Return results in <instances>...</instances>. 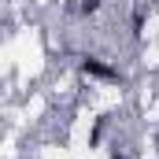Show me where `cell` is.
Returning a JSON list of instances; mask_svg holds the SVG:
<instances>
[{"mask_svg":"<svg viewBox=\"0 0 159 159\" xmlns=\"http://www.w3.org/2000/svg\"><path fill=\"white\" fill-rule=\"evenodd\" d=\"M78 70L85 78L93 81H107V85H126V74H122L115 63H107V59H100V56H93V52H85L78 56Z\"/></svg>","mask_w":159,"mask_h":159,"instance_id":"1","label":"cell"},{"mask_svg":"<svg viewBox=\"0 0 159 159\" xmlns=\"http://www.w3.org/2000/svg\"><path fill=\"white\" fill-rule=\"evenodd\" d=\"M144 19H148V11H144V7H137V11H133V19H129V37H133V41L144 34Z\"/></svg>","mask_w":159,"mask_h":159,"instance_id":"2","label":"cell"},{"mask_svg":"<svg viewBox=\"0 0 159 159\" xmlns=\"http://www.w3.org/2000/svg\"><path fill=\"white\" fill-rule=\"evenodd\" d=\"M74 7H78V15H85V19H93V15H96V11L104 7V0H78Z\"/></svg>","mask_w":159,"mask_h":159,"instance_id":"3","label":"cell"},{"mask_svg":"<svg viewBox=\"0 0 159 159\" xmlns=\"http://www.w3.org/2000/svg\"><path fill=\"white\" fill-rule=\"evenodd\" d=\"M111 159H129V156H126V152H119V148H115V152H111Z\"/></svg>","mask_w":159,"mask_h":159,"instance_id":"4","label":"cell"},{"mask_svg":"<svg viewBox=\"0 0 159 159\" xmlns=\"http://www.w3.org/2000/svg\"><path fill=\"white\" fill-rule=\"evenodd\" d=\"M156 148H159V141H156Z\"/></svg>","mask_w":159,"mask_h":159,"instance_id":"5","label":"cell"}]
</instances>
